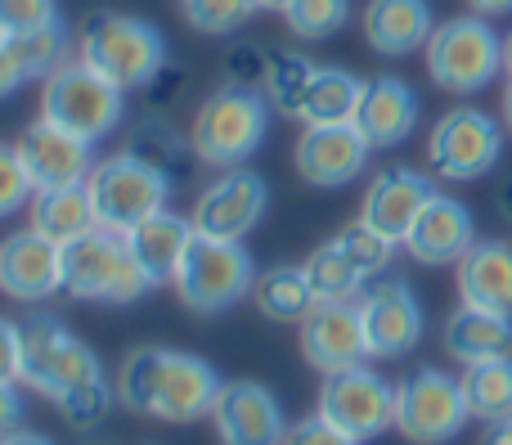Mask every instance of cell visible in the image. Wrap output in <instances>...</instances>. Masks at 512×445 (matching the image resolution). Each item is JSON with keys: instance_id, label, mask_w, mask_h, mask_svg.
Masks as SVG:
<instances>
[{"instance_id": "6da1fadb", "label": "cell", "mask_w": 512, "mask_h": 445, "mask_svg": "<svg viewBox=\"0 0 512 445\" xmlns=\"http://www.w3.org/2000/svg\"><path fill=\"white\" fill-rule=\"evenodd\" d=\"M221 387V374L207 360L167 347H135L117 369V401L131 414H149L162 423L212 419Z\"/></svg>"}, {"instance_id": "7a4b0ae2", "label": "cell", "mask_w": 512, "mask_h": 445, "mask_svg": "<svg viewBox=\"0 0 512 445\" xmlns=\"http://www.w3.org/2000/svg\"><path fill=\"white\" fill-rule=\"evenodd\" d=\"M149 288H158L144 266L135 261L131 239L117 230H90L86 239L63 248V293L77 302H108V306H131L140 302Z\"/></svg>"}, {"instance_id": "3957f363", "label": "cell", "mask_w": 512, "mask_h": 445, "mask_svg": "<svg viewBox=\"0 0 512 445\" xmlns=\"http://www.w3.org/2000/svg\"><path fill=\"white\" fill-rule=\"evenodd\" d=\"M77 59L90 63L99 77H108L122 90H144L153 72L167 63V45L162 32L144 18L131 14H90L81 23Z\"/></svg>"}, {"instance_id": "277c9868", "label": "cell", "mask_w": 512, "mask_h": 445, "mask_svg": "<svg viewBox=\"0 0 512 445\" xmlns=\"http://www.w3.org/2000/svg\"><path fill=\"white\" fill-rule=\"evenodd\" d=\"M270 131V99L248 86H225L203 99L194 117V149L207 167H248Z\"/></svg>"}, {"instance_id": "5b68a950", "label": "cell", "mask_w": 512, "mask_h": 445, "mask_svg": "<svg viewBox=\"0 0 512 445\" xmlns=\"http://www.w3.org/2000/svg\"><path fill=\"white\" fill-rule=\"evenodd\" d=\"M126 113V90L99 77L90 63L68 59L59 72L45 77L41 90V117L54 122L59 131L81 135V140H104Z\"/></svg>"}, {"instance_id": "8992f818", "label": "cell", "mask_w": 512, "mask_h": 445, "mask_svg": "<svg viewBox=\"0 0 512 445\" xmlns=\"http://www.w3.org/2000/svg\"><path fill=\"white\" fill-rule=\"evenodd\" d=\"M18 333H23V374H18V383L41 392V396H50V401H59V396H68L72 387H81V383L104 374V369H99V356L81 338H72V329L59 320V315L32 311L23 324H18Z\"/></svg>"}, {"instance_id": "52a82bcc", "label": "cell", "mask_w": 512, "mask_h": 445, "mask_svg": "<svg viewBox=\"0 0 512 445\" xmlns=\"http://www.w3.org/2000/svg\"><path fill=\"white\" fill-rule=\"evenodd\" d=\"M171 284H176V297L194 315H221L252 293L256 270H252V257L243 252V243L194 234V243L185 248V261H180Z\"/></svg>"}, {"instance_id": "ba28073f", "label": "cell", "mask_w": 512, "mask_h": 445, "mask_svg": "<svg viewBox=\"0 0 512 445\" xmlns=\"http://www.w3.org/2000/svg\"><path fill=\"white\" fill-rule=\"evenodd\" d=\"M423 50L432 81L441 90H454V95H472V90L490 86L504 72V41L481 14L441 23Z\"/></svg>"}, {"instance_id": "9c48e42d", "label": "cell", "mask_w": 512, "mask_h": 445, "mask_svg": "<svg viewBox=\"0 0 512 445\" xmlns=\"http://www.w3.org/2000/svg\"><path fill=\"white\" fill-rule=\"evenodd\" d=\"M90 203L99 212V225L117 234H131L140 221H149L153 212H162L171 198V185L162 176H153L144 162H135L131 153L117 158H99L86 176Z\"/></svg>"}, {"instance_id": "30bf717a", "label": "cell", "mask_w": 512, "mask_h": 445, "mask_svg": "<svg viewBox=\"0 0 512 445\" xmlns=\"http://www.w3.org/2000/svg\"><path fill=\"white\" fill-rule=\"evenodd\" d=\"M463 383L441 369H418L396 387V432L414 445H445L468 423Z\"/></svg>"}, {"instance_id": "8fae6325", "label": "cell", "mask_w": 512, "mask_h": 445, "mask_svg": "<svg viewBox=\"0 0 512 445\" xmlns=\"http://www.w3.org/2000/svg\"><path fill=\"white\" fill-rule=\"evenodd\" d=\"M315 414H324L351 441H373L387 428H396V387L382 374H373L369 365L342 369V374L324 378Z\"/></svg>"}, {"instance_id": "7c38bea8", "label": "cell", "mask_w": 512, "mask_h": 445, "mask_svg": "<svg viewBox=\"0 0 512 445\" xmlns=\"http://www.w3.org/2000/svg\"><path fill=\"white\" fill-rule=\"evenodd\" d=\"M504 153V126L481 108H454L432 126L427 162L445 180H481Z\"/></svg>"}, {"instance_id": "4fadbf2b", "label": "cell", "mask_w": 512, "mask_h": 445, "mask_svg": "<svg viewBox=\"0 0 512 445\" xmlns=\"http://www.w3.org/2000/svg\"><path fill=\"white\" fill-rule=\"evenodd\" d=\"M355 302H360L364 342H369L373 360H400L418 347V338H423V306H418L414 288L400 275L369 279Z\"/></svg>"}, {"instance_id": "5bb4252c", "label": "cell", "mask_w": 512, "mask_h": 445, "mask_svg": "<svg viewBox=\"0 0 512 445\" xmlns=\"http://www.w3.org/2000/svg\"><path fill=\"white\" fill-rule=\"evenodd\" d=\"M270 207V189L265 180L256 176L252 167H225L221 180L198 194L194 203V230L207 234V239H230V243H243V234L256 230Z\"/></svg>"}, {"instance_id": "9a60e30c", "label": "cell", "mask_w": 512, "mask_h": 445, "mask_svg": "<svg viewBox=\"0 0 512 445\" xmlns=\"http://www.w3.org/2000/svg\"><path fill=\"white\" fill-rule=\"evenodd\" d=\"M301 356L324 378L364 365L369 360V342H364L360 302H319L301 320Z\"/></svg>"}, {"instance_id": "2e32d148", "label": "cell", "mask_w": 512, "mask_h": 445, "mask_svg": "<svg viewBox=\"0 0 512 445\" xmlns=\"http://www.w3.org/2000/svg\"><path fill=\"white\" fill-rule=\"evenodd\" d=\"M0 293L14 302H50L63 293V248L41 230L0 239Z\"/></svg>"}, {"instance_id": "e0dca14e", "label": "cell", "mask_w": 512, "mask_h": 445, "mask_svg": "<svg viewBox=\"0 0 512 445\" xmlns=\"http://www.w3.org/2000/svg\"><path fill=\"white\" fill-rule=\"evenodd\" d=\"M14 149H18V158H23V167H27V176H32L36 189L86 185L90 167H95V158H90V140L59 131V126L45 122V117L18 135Z\"/></svg>"}, {"instance_id": "ac0fdd59", "label": "cell", "mask_w": 512, "mask_h": 445, "mask_svg": "<svg viewBox=\"0 0 512 445\" xmlns=\"http://www.w3.org/2000/svg\"><path fill=\"white\" fill-rule=\"evenodd\" d=\"M369 162V140L360 135L355 122L342 126H306L297 140V171L301 180L319 189H337V185H351L355 176L364 171Z\"/></svg>"}, {"instance_id": "d6986e66", "label": "cell", "mask_w": 512, "mask_h": 445, "mask_svg": "<svg viewBox=\"0 0 512 445\" xmlns=\"http://www.w3.org/2000/svg\"><path fill=\"white\" fill-rule=\"evenodd\" d=\"M436 198V185L414 167H387L382 176H373L369 194H364L360 221L373 225L378 234H387L391 243H405L414 230L418 212Z\"/></svg>"}, {"instance_id": "ffe728a7", "label": "cell", "mask_w": 512, "mask_h": 445, "mask_svg": "<svg viewBox=\"0 0 512 445\" xmlns=\"http://www.w3.org/2000/svg\"><path fill=\"white\" fill-rule=\"evenodd\" d=\"M221 445H283V410L261 383H225L212 410Z\"/></svg>"}, {"instance_id": "44dd1931", "label": "cell", "mask_w": 512, "mask_h": 445, "mask_svg": "<svg viewBox=\"0 0 512 445\" xmlns=\"http://www.w3.org/2000/svg\"><path fill=\"white\" fill-rule=\"evenodd\" d=\"M477 243V225H472V212L459 203V198L436 194L432 203L418 212L414 230H409L405 248L414 261L423 266H459L468 257V248Z\"/></svg>"}, {"instance_id": "7402d4cb", "label": "cell", "mask_w": 512, "mask_h": 445, "mask_svg": "<svg viewBox=\"0 0 512 445\" xmlns=\"http://www.w3.org/2000/svg\"><path fill=\"white\" fill-rule=\"evenodd\" d=\"M355 126L369 140V149H396L418 126V95L400 77H373L364 81Z\"/></svg>"}, {"instance_id": "603a6c76", "label": "cell", "mask_w": 512, "mask_h": 445, "mask_svg": "<svg viewBox=\"0 0 512 445\" xmlns=\"http://www.w3.org/2000/svg\"><path fill=\"white\" fill-rule=\"evenodd\" d=\"M432 5L427 0H369L364 9V41L378 54H414L432 41Z\"/></svg>"}, {"instance_id": "cb8c5ba5", "label": "cell", "mask_w": 512, "mask_h": 445, "mask_svg": "<svg viewBox=\"0 0 512 445\" xmlns=\"http://www.w3.org/2000/svg\"><path fill=\"white\" fill-rule=\"evenodd\" d=\"M194 234L198 230L189 216H176L171 207H162V212H153L149 221L135 225L126 239H131V252L144 266V275H149L153 284H171L180 261H185V248L194 243Z\"/></svg>"}, {"instance_id": "d4e9b609", "label": "cell", "mask_w": 512, "mask_h": 445, "mask_svg": "<svg viewBox=\"0 0 512 445\" xmlns=\"http://www.w3.org/2000/svg\"><path fill=\"white\" fill-rule=\"evenodd\" d=\"M126 153H131L135 162H144V167L153 171V176H162L171 189L189 185L198 171V149H194V135H180L171 122H158V117H149V122H140L131 135H126Z\"/></svg>"}, {"instance_id": "484cf974", "label": "cell", "mask_w": 512, "mask_h": 445, "mask_svg": "<svg viewBox=\"0 0 512 445\" xmlns=\"http://www.w3.org/2000/svg\"><path fill=\"white\" fill-rule=\"evenodd\" d=\"M459 297L463 306L512 315V248L508 243H472L459 261Z\"/></svg>"}, {"instance_id": "4316f807", "label": "cell", "mask_w": 512, "mask_h": 445, "mask_svg": "<svg viewBox=\"0 0 512 445\" xmlns=\"http://www.w3.org/2000/svg\"><path fill=\"white\" fill-rule=\"evenodd\" d=\"M445 351L468 365H486V360H508L512 356V315L481 311V306H459L445 320Z\"/></svg>"}, {"instance_id": "83f0119b", "label": "cell", "mask_w": 512, "mask_h": 445, "mask_svg": "<svg viewBox=\"0 0 512 445\" xmlns=\"http://www.w3.org/2000/svg\"><path fill=\"white\" fill-rule=\"evenodd\" d=\"M32 230H41L45 239H54L59 248L86 239L90 230H99V212L90 203L86 185H68V189H36L32 198Z\"/></svg>"}, {"instance_id": "f1b7e54d", "label": "cell", "mask_w": 512, "mask_h": 445, "mask_svg": "<svg viewBox=\"0 0 512 445\" xmlns=\"http://www.w3.org/2000/svg\"><path fill=\"white\" fill-rule=\"evenodd\" d=\"M364 81L346 68H315L306 86V99H301V122L306 126H342L355 122V108H360Z\"/></svg>"}, {"instance_id": "f546056e", "label": "cell", "mask_w": 512, "mask_h": 445, "mask_svg": "<svg viewBox=\"0 0 512 445\" xmlns=\"http://www.w3.org/2000/svg\"><path fill=\"white\" fill-rule=\"evenodd\" d=\"M252 302H256V311L274 324H301L319 306L301 266H274V270H265V275H256Z\"/></svg>"}, {"instance_id": "4dcf8cb0", "label": "cell", "mask_w": 512, "mask_h": 445, "mask_svg": "<svg viewBox=\"0 0 512 445\" xmlns=\"http://www.w3.org/2000/svg\"><path fill=\"white\" fill-rule=\"evenodd\" d=\"M463 396H468V414L481 423L512 419V356L486 360V365L463 369Z\"/></svg>"}, {"instance_id": "1f68e13d", "label": "cell", "mask_w": 512, "mask_h": 445, "mask_svg": "<svg viewBox=\"0 0 512 445\" xmlns=\"http://www.w3.org/2000/svg\"><path fill=\"white\" fill-rule=\"evenodd\" d=\"M301 270H306V279H310L315 302H355V297L364 293V284H369V279L360 275V266L342 252V243L337 239L310 252Z\"/></svg>"}, {"instance_id": "d6a6232c", "label": "cell", "mask_w": 512, "mask_h": 445, "mask_svg": "<svg viewBox=\"0 0 512 445\" xmlns=\"http://www.w3.org/2000/svg\"><path fill=\"white\" fill-rule=\"evenodd\" d=\"M5 41H9V50H14V59H18V68H23L27 81H45L50 72H59L63 63H68V27L63 23L5 36Z\"/></svg>"}, {"instance_id": "836d02e7", "label": "cell", "mask_w": 512, "mask_h": 445, "mask_svg": "<svg viewBox=\"0 0 512 445\" xmlns=\"http://www.w3.org/2000/svg\"><path fill=\"white\" fill-rule=\"evenodd\" d=\"M310 77H315V63L306 54H279V59H270V72H265V99H270V108L297 117Z\"/></svg>"}, {"instance_id": "e575fe53", "label": "cell", "mask_w": 512, "mask_h": 445, "mask_svg": "<svg viewBox=\"0 0 512 445\" xmlns=\"http://www.w3.org/2000/svg\"><path fill=\"white\" fill-rule=\"evenodd\" d=\"M288 18V32L301 41H324V36L342 32L346 18H351V0H292L283 9Z\"/></svg>"}, {"instance_id": "d590c367", "label": "cell", "mask_w": 512, "mask_h": 445, "mask_svg": "<svg viewBox=\"0 0 512 445\" xmlns=\"http://www.w3.org/2000/svg\"><path fill=\"white\" fill-rule=\"evenodd\" d=\"M113 396H117V387H108L104 374H99V378H90V383L72 387V392L59 396L54 405H59V414H63V423H68V428L90 432V428H99V423L108 419V410H113Z\"/></svg>"}, {"instance_id": "8d00e7d4", "label": "cell", "mask_w": 512, "mask_h": 445, "mask_svg": "<svg viewBox=\"0 0 512 445\" xmlns=\"http://www.w3.org/2000/svg\"><path fill=\"white\" fill-rule=\"evenodd\" d=\"M337 243H342V252L360 266V275L364 279H378V275H387V266H391V252H396V243L387 239V234H378L373 225H364V221H351L342 234H337Z\"/></svg>"}, {"instance_id": "74e56055", "label": "cell", "mask_w": 512, "mask_h": 445, "mask_svg": "<svg viewBox=\"0 0 512 445\" xmlns=\"http://www.w3.org/2000/svg\"><path fill=\"white\" fill-rule=\"evenodd\" d=\"M256 0H185V18L194 32L207 36H230L256 14Z\"/></svg>"}, {"instance_id": "f35d334b", "label": "cell", "mask_w": 512, "mask_h": 445, "mask_svg": "<svg viewBox=\"0 0 512 445\" xmlns=\"http://www.w3.org/2000/svg\"><path fill=\"white\" fill-rule=\"evenodd\" d=\"M32 198H36V185H32V176H27L18 149L0 144V221L23 212V207H32Z\"/></svg>"}, {"instance_id": "ab89813d", "label": "cell", "mask_w": 512, "mask_h": 445, "mask_svg": "<svg viewBox=\"0 0 512 445\" xmlns=\"http://www.w3.org/2000/svg\"><path fill=\"white\" fill-rule=\"evenodd\" d=\"M59 23V5L54 0H0V36L36 32V27Z\"/></svg>"}, {"instance_id": "60d3db41", "label": "cell", "mask_w": 512, "mask_h": 445, "mask_svg": "<svg viewBox=\"0 0 512 445\" xmlns=\"http://www.w3.org/2000/svg\"><path fill=\"white\" fill-rule=\"evenodd\" d=\"M265 72H270V59H265L261 45H230V54H225V81L230 86H265Z\"/></svg>"}, {"instance_id": "b9f144b4", "label": "cell", "mask_w": 512, "mask_h": 445, "mask_svg": "<svg viewBox=\"0 0 512 445\" xmlns=\"http://www.w3.org/2000/svg\"><path fill=\"white\" fill-rule=\"evenodd\" d=\"M283 445H360V441H351L346 432H337L324 414H310V419H301V423H288Z\"/></svg>"}, {"instance_id": "7bdbcfd3", "label": "cell", "mask_w": 512, "mask_h": 445, "mask_svg": "<svg viewBox=\"0 0 512 445\" xmlns=\"http://www.w3.org/2000/svg\"><path fill=\"white\" fill-rule=\"evenodd\" d=\"M185 81H189V72L180 68V63H162V68L153 72V81L144 86V99H149V108L176 104V99L185 95Z\"/></svg>"}, {"instance_id": "ee69618b", "label": "cell", "mask_w": 512, "mask_h": 445, "mask_svg": "<svg viewBox=\"0 0 512 445\" xmlns=\"http://www.w3.org/2000/svg\"><path fill=\"white\" fill-rule=\"evenodd\" d=\"M18 374H23V333L0 315V383H18Z\"/></svg>"}, {"instance_id": "f6af8a7d", "label": "cell", "mask_w": 512, "mask_h": 445, "mask_svg": "<svg viewBox=\"0 0 512 445\" xmlns=\"http://www.w3.org/2000/svg\"><path fill=\"white\" fill-rule=\"evenodd\" d=\"M23 423V396H18V383H0V437L5 432H18Z\"/></svg>"}, {"instance_id": "bcb514c9", "label": "cell", "mask_w": 512, "mask_h": 445, "mask_svg": "<svg viewBox=\"0 0 512 445\" xmlns=\"http://www.w3.org/2000/svg\"><path fill=\"white\" fill-rule=\"evenodd\" d=\"M23 68H18V59H14V50H9V41L0 36V99L5 95H14L18 86H23Z\"/></svg>"}, {"instance_id": "7dc6e473", "label": "cell", "mask_w": 512, "mask_h": 445, "mask_svg": "<svg viewBox=\"0 0 512 445\" xmlns=\"http://www.w3.org/2000/svg\"><path fill=\"white\" fill-rule=\"evenodd\" d=\"M0 445H54V441H50V437H41V432L18 428V432H5V437H0Z\"/></svg>"}, {"instance_id": "c3c4849f", "label": "cell", "mask_w": 512, "mask_h": 445, "mask_svg": "<svg viewBox=\"0 0 512 445\" xmlns=\"http://www.w3.org/2000/svg\"><path fill=\"white\" fill-rule=\"evenodd\" d=\"M481 445H512V419L490 423V432H486V441H481Z\"/></svg>"}, {"instance_id": "681fc988", "label": "cell", "mask_w": 512, "mask_h": 445, "mask_svg": "<svg viewBox=\"0 0 512 445\" xmlns=\"http://www.w3.org/2000/svg\"><path fill=\"white\" fill-rule=\"evenodd\" d=\"M472 5V14H512V0H468Z\"/></svg>"}, {"instance_id": "f907efd6", "label": "cell", "mask_w": 512, "mask_h": 445, "mask_svg": "<svg viewBox=\"0 0 512 445\" xmlns=\"http://www.w3.org/2000/svg\"><path fill=\"white\" fill-rule=\"evenodd\" d=\"M499 216H504V221H512V176L504 180V185H499Z\"/></svg>"}, {"instance_id": "816d5d0a", "label": "cell", "mask_w": 512, "mask_h": 445, "mask_svg": "<svg viewBox=\"0 0 512 445\" xmlns=\"http://www.w3.org/2000/svg\"><path fill=\"white\" fill-rule=\"evenodd\" d=\"M504 72H508V81H512V32L504 36Z\"/></svg>"}, {"instance_id": "f5cc1de1", "label": "cell", "mask_w": 512, "mask_h": 445, "mask_svg": "<svg viewBox=\"0 0 512 445\" xmlns=\"http://www.w3.org/2000/svg\"><path fill=\"white\" fill-rule=\"evenodd\" d=\"M504 122H508V131H512V86L504 90Z\"/></svg>"}, {"instance_id": "db71d44e", "label": "cell", "mask_w": 512, "mask_h": 445, "mask_svg": "<svg viewBox=\"0 0 512 445\" xmlns=\"http://www.w3.org/2000/svg\"><path fill=\"white\" fill-rule=\"evenodd\" d=\"M256 5H261V9H288L292 0H256Z\"/></svg>"}, {"instance_id": "11a10c76", "label": "cell", "mask_w": 512, "mask_h": 445, "mask_svg": "<svg viewBox=\"0 0 512 445\" xmlns=\"http://www.w3.org/2000/svg\"><path fill=\"white\" fill-rule=\"evenodd\" d=\"M508 248H512V239H508Z\"/></svg>"}]
</instances>
